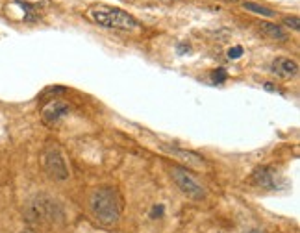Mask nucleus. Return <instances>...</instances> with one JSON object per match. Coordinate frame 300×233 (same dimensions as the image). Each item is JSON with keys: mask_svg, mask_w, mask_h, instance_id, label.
Instances as JSON below:
<instances>
[{"mask_svg": "<svg viewBox=\"0 0 300 233\" xmlns=\"http://www.w3.org/2000/svg\"><path fill=\"white\" fill-rule=\"evenodd\" d=\"M89 209L98 224L113 226L120 219L122 202H120V198L115 189L102 187V189L93 191V194L89 198Z\"/></svg>", "mask_w": 300, "mask_h": 233, "instance_id": "f257e3e1", "label": "nucleus"}, {"mask_svg": "<svg viewBox=\"0 0 300 233\" xmlns=\"http://www.w3.org/2000/svg\"><path fill=\"white\" fill-rule=\"evenodd\" d=\"M89 19L93 22H97L98 26H104L110 30H122V32H135L141 28L139 21L130 15L128 11L120 9V7H112V6H95L91 7Z\"/></svg>", "mask_w": 300, "mask_h": 233, "instance_id": "f03ea898", "label": "nucleus"}, {"mask_svg": "<svg viewBox=\"0 0 300 233\" xmlns=\"http://www.w3.org/2000/svg\"><path fill=\"white\" fill-rule=\"evenodd\" d=\"M171 178H173V182L176 184V187H178L187 198H191V200H198V202L206 198V189L196 182L195 178L191 176V172H189L185 167H178V165H175V167L171 169Z\"/></svg>", "mask_w": 300, "mask_h": 233, "instance_id": "7ed1b4c3", "label": "nucleus"}, {"mask_svg": "<svg viewBox=\"0 0 300 233\" xmlns=\"http://www.w3.org/2000/svg\"><path fill=\"white\" fill-rule=\"evenodd\" d=\"M43 167L47 170V174L54 180H67L69 178V167H67V161L65 157L56 146H50V148L45 150L43 154Z\"/></svg>", "mask_w": 300, "mask_h": 233, "instance_id": "20e7f679", "label": "nucleus"}, {"mask_svg": "<svg viewBox=\"0 0 300 233\" xmlns=\"http://www.w3.org/2000/svg\"><path fill=\"white\" fill-rule=\"evenodd\" d=\"M252 182H254V185H258L259 189L276 191L280 187V174L276 169H272L269 165H263V167H258L252 172Z\"/></svg>", "mask_w": 300, "mask_h": 233, "instance_id": "39448f33", "label": "nucleus"}, {"mask_svg": "<svg viewBox=\"0 0 300 233\" xmlns=\"http://www.w3.org/2000/svg\"><path fill=\"white\" fill-rule=\"evenodd\" d=\"M69 113V106L63 102V100H50L47 106L43 107V120L47 122V124H56L58 120H61L65 115Z\"/></svg>", "mask_w": 300, "mask_h": 233, "instance_id": "423d86ee", "label": "nucleus"}, {"mask_svg": "<svg viewBox=\"0 0 300 233\" xmlns=\"http://www.w3.org/2000/svg\"><path fill=\"white\" fill-rule=\"evenodd\" d=\"M271 69H272V72H274L276 76L284 78V80L295 78L297 74H299V65H297V61L289 59V57H284V56L276 57V59L272 61Z\"/></svg>", "mask_w": 300, "mask_h": 233, "instance_id": "0eeeda50", "label": "nucleus"}, {"mask_svg": "<svg viewBox=\"0 0 300 233\" xmlns=\"http://www.w3.org/2000/svg\"><path fill=\"white\" fill-rule=\"evenodd\" d=\"M163 150L169 152L171 155L178 157V159H181V161H185L189 167H204V165H206L202 155L195 154V152H191V150L176 148V146H169V144H163Z\"/></svg>", "mask_w": 300, "mask_h": 233, "instance_id": "6e6552de", "label": "nucleus"}, {"mask_svg": "<svg viewBox=\"0 0 300 233\" xmlns=\"http://www.w3.org/2000/svg\"><path fill=\"white\" fill-rule=\"evenodd\" d=\"M259 30H261L265 36L271 37V39H276V41H286L287 39L286 32L280 28L278 24H272V22H261V24H259Z\"/></svg>", "mask_w": 300, "mask_h": 233, "instance_id": "1a4fd4ad", "label": "nucleus"}, {"mask_svg": "<svg viewBox=\"0 0 300 233\" xmlns=\"http://www.w3.org/2000/svg\"><path fill=\"white\" fill-rule=\"evenodd\" d=\"M241 6H243L246 11H250V13H254V15H259V17H267V19L276 17V11H274V9L265 7V6H259L256 2H243Z\"/></svg>", "mask_w": 300, "mask_h": 233, "instance_id": "9d476101", "label": "nucleus"}, {"mask_svg": "<svg viewBox=\"0 0 300 233\" xmlns=\"http://www.w3.org/2000/svg\"><path fill=\"white\" fill-rule=\"evenodd\" d=\"M284 26L291 30H299L300 28V22H299V17H284Z\"/></svg>", "mask_w": 300, "mask_h": 233, "instance_id": "9b49d317", "label": "nucleus"}, {"mask_svg": "<svg viewBox=\"0 0 300 233\" xmlns=\"http://www.w3.org/2000/svg\"><path fill=\"white\" fill-rule=\"evenodd\" d=\"M226 76H228V74H226L224 69H217V71L211 72V78H213V82H215V84H223L224 80H226Z\"/></svg>", "mask_w": 300, "mask_h": 233, "instance_id": "f8f14e48", "label": "nucleus"}, {"mask_svg": "<svg viewBox=\"0 0 300 233\" xmlns=\"http://www.w3.org/2000/svg\"><path fill=\"white\" fill-rule=\"evenodd\" d=\"M243 47H232L230 50H228V59H239V57L243 56Z\"/></svg>", "mask_w": 300, "mask_h": 233, "instance_id": "ddd939ff", "label": "nucleus"}, {"mask_svg": "<svg viewBox=\"0 0 300 233\" xmlns=\"http://www.w3.org/2000/svg\"><path fill=\"white\" fill-rule=\"evenodd\" d=\"M189 50H191V45L189 43H181V45H178L176 52H178V56H183V54H187Z\"/></svg>", "mask_w": 300, "mask_h": 233, "instance_id": "4468645a", "label": "nucleus"}, {"mask_svg": "<svg viewBox=\"0 0 300 233\" xmlns=\"http://www.w3.org/2000/svg\"><path fill=\"white\" fill-rule=\"evenodd\" d=\"M21 233H35V232H32V230H22Z\"/></svg>", "mask_w": 300, "mask_h": 233, "instance_id": "2eb2a0df", "label": "nucleus"}, {"mask_svg": "<svg viewBox=\"0 0 300 233\" xmlns=\"http://www.w3.org/2000/svg\"><path fill=\"white\" fill-rule=\"evenodd\" d=\"M250 233H263V232H261V230H252Z\"/></svg>", "mask_w": 300, "mask_h": 233, "instance_id": "dca6fc26", "label": "nucleus"}, {"mask_svg": "<svg viewBox=\"0 0 300 233\" xmlns=\"http://www.w3.org/2000/svg\"><path fill=\"white\" fill-rule=\"evenodd\" d=\"M223 2H239V0H223Z\"/></svg>", "mask_w": 300, "mask_h": 233, "instance_id": "f3484780", "label": "nucleus"}]
</instances>
